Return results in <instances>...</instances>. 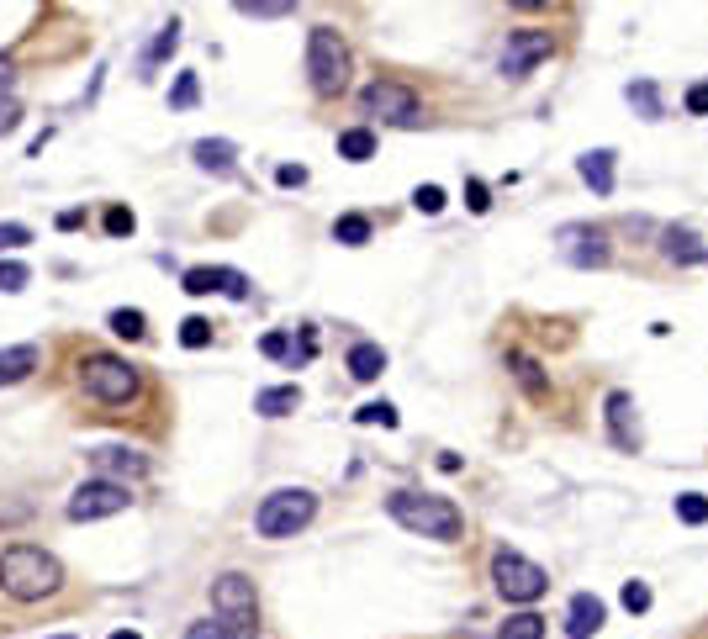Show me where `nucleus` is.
Returning a JSON list of instances; mask_svg holds the SVG:
<instances>
[{"mask_svg": "<svg viewBox=\"0 0 708 639\" xmlns=\"http://www.w3.org/2000/svg\"><path fill=\"white\" fill-rule=\"evenodd\" d=\"M497 639H545V618H539V613H513Z\"/></svg>", "mask_w": 708, "mask_h": 639, "instance_id": "22", "label": "nucleus"}, {"mask_svg": "<svg viewBox=\"0 0 708 639\" xmlns=\"http://www.w3.org/2000/svg\"><path fill=\"white\" fill-rule=\"evenodd\" d=\"M307 74H312V90L318 96H339L349 85V48L333 27H312L307 37Z\"/></svg>", "mask_w": 708, "mask_h": 639, "instance_id": "5", "label": "nucleus"}, {"mask_svg": "<svg viewBox=\"0 0 708 639\" xmlns=\"http://www.w3.org/2000/svg\"><path fill=\"white\" fill-rule=\"evenodd\" d=\"M90 460H96L101 481H117V476H143V471H148V460L138 455V449H117V444H111V449H96Z\"/></svg>", "mask_w": 708, "mask_h": 639, "instance_id": "15", "label": "nucleus"}, {"mask_svg": "<svg viewBox=\"0 0 708 639\" xmlns=\"http://www.w3.org/2000/svg\"><path fill=\"white\" fill-rule=\"evenodd\" d=\"M687 111H693V117H708V80L687 90Z\"/></svg>", "mask_w": 708, "mask_h": 639, "instance_id": "38", "label": "nucleus"}, {"mask_svg": "<svg viewBox=\"0 0 708 639\" xmlns=\"http://www.w3.org/2000/svg\"><path fill=\"white\" fill-rule=\"evenodd\" d=\"M603 618H608V608L598 603L592 592H576L571 597V618H566V639H592L603 629Z\"/></svg>", "mask_w": 708, "mask_h": 639, "instance_id": "13", "label": "nucleus"}, {"mask_svg": "<svg viewBox=\"0 0 708 639\" xmlns=\"http://www.w3.org/2000/svg\"><path fill=\"white\" fill-rule=\"evenodd\" d=\"M381 370H386L381 344H354V349H349V375H354V381H376Z\"/></svg>", "mask_w": 708, "mask_h": 639, "instance_id": "18", "label": "nucleus"}, {"mask_svg": "<svg viewBox=\"0 0 708 639\" xmlns=\"http://www.w3.org/2000/svg\"><path fill=\"white\" fill-rule=\"evenodd\" d=\"M677 518L693 523V529H698V523H708V497L703 492H682L677 497Z\"/></svg>", "mask_w": 708, "mask_h": 639, "instance_id": "24", "label": "nucleus"}, {"mask_svg": "<svg viewBox=\"0 0 708 639\" xmlns=\"http://www.w3.org/2000/svg\"><path fill=\"white\" fill-rule=\"evenodd\" d=\"M492 581H497V592L508 597V603H534V597H545V587H550L545 566H534V560L513 555V550H497Z\"/></svg>", "mask_w": 708, "mask_h": 639, "instance_id": "7", "label": "nucleus"}, {"mask_svg": "<svg viewBox=\"0 0 708 639\" xmlns=\"http://www.w3.org/2000/svg\"><path fill=\"white\" fill-rule=\"evenodd\" d=\"M354 423H365V428H397V407H391V402H365L360 412H354Z\"/></svg>", "mask_w": 708, "mask_h": 639, "instance_id": "23", "label": "nucleus"}, {"mask_svg": "<svg viewBox=\"0 0 708 639\" xmlns=\"http://www.w3.org/2000/svg\"><path fill=\"white\" fill-rule=\"evenodd\" d=\"M170 106H175V111L196 106V74H180V80H175V90H170Z\"/></svg>", "mask_w": 708, "mask_h": 639, "instance_id": "33", "label": "nucleus"}, {"mask_svg": "<svg viewBox=\"0 0 708 639\" xmlns=\"http://www.w3.org/2000/svg\"><path fill=\"white\" fill-rule=\"evenodd\" d=\"M80 386H85V397H96L106 407H127L138 397V370L127 360H117V354H85Z\"/></svg>", "mask_w": 708, "mask_h": 639, "instance_id": "3", "label": "nucleus"}, {"mask_svg": "<svg viewBox=\"0 0 708 639\" xmlns=\"http://www.w3.org/2000/svg\"><path fill=\"white\" fill-rule=\"evenodd\" d=\"M465 201H471V212H476V217L492 206V201H487V185H481V180H465Z\"/></svg>", "mask_w": 708, "mask_h": 639, "instance_id": "37", "label": "nucleus"}, {"mask_svg": "<svg viewBox=\"0 0 708 639\" xmlns=\"http://www.w3.org/2000/svg\"><path fill=\"white\" fill-rule=\"evenodd\" d=\"M22 243H32V233L22 228V222H0V254H6V249H22Z\"/></svg>", "mask_w": 708, "mask_h": 639, "instance_id": "36", "label": "nucleus"}, {"mask_svg": "<svg viewBox=\"0 0 708 639\" xmlns=\"http://www.w3.org/2000/svg\"><path fill=\"white\" fill-rule=\"evenodd\" d=\"M27 265H11V259H0V291H22L27 286Z\"/></svg>", "mask_w": 708, "mask_h": 639, "instance_id": "34", "label": "nucleus"}, {"mask_svg": "<svg viewBox=\"0 0 708 639\" xmlns=\"http://www.w3.org/2000/svg\"><path fill=\"white\" fill-rule=\"evenodd\" d=\"M386 513L397 518L407 534H423V539H460V529H465L460 507L450 497H428V492H391Z\"/></svg>", "mask_w": 708, "mask_h": 639, "instance_id": "2", "label": "nucleus"}, {"mask_svg": "<svg viewBox=\"0 0 708 639\" xmlns=\"http://www.w3.org/2000/svg\"><path fill=\"white\" fill-rule=\"evenodd\" d=\"M196 164H201V169H217V175H228V169H233V143H228V138H201V143H196Z\"/></svg>", "mask_w": 708, "mask_h": 639, "instance_id": "20", "label": "nucleus"}, {"mask_svg": "<svg viewBox=\"0 0 708 639\" xmlns=\"http://www.w3.org/2000/svg\"><path fill=\"white\" fill-rule=\"evenodd\" d=\"M185 639H233V634L222 629V624H212V618H207V624H191V634H185Z\"/></svg>", "mask_w": 708, "mask_h": 639, "instance_id": "39", "label": "nucleus"}, {"mask_svg": "<svg viewBox=\"0 0 708 639\" xmlns=\"http://www.w3.org/2000/svg\"><path fill=\"white\" fill-rule=\"evenodd\" d=\"M550 32H539V27H518L508 32V48H502V74H513V80H524V74L539 64V59H550Z\"/></svg>", "mask_w": 708, "mask_h": 639, "instance_id": "10", "label": "nucleus"}, {"mask_svg": "<svg viewBox=\"0 0 708 639\" xmlns=\"http://www.w3.org/2000/svg\"><path fill=\"white\" fill-rule=\"evenodd\" d=\"M312 513H318V497L302 492V486H281V492H270L265 502H259L254 513V529L265 539H291L296 529H307Z\"/></svg>", "mask_w": 708, "mask_h": 639, "instance_id": "4", "label": "nucleus"}, {"mask_svg": "<svg viewBox=\"0 0 708 639\" xmlns=\"http://www.w3.org/2000/svg\"><path fill=\"white\" fill-rule=\"evenodd\" d=\"M111 639H143L138 629H117V634H111Z\"/></svg>", "mask_w": 708, "mask_h": 639, "instance_id": "42", "label": "nucleus"}, {"mask_svg": "<svg viewBox=\"0 0 708 639\" xmlns=\"http://www.w3.org/2000/svg\"><path fill=\"white\" fill-rule=\"evenodd\" d=\"M339 154L349 164H365L370 154H376V133H370V127H349V133H339Z\"/></svg>", "mask_w": 708, "mask_h": 639, "instance_id": "21", "label": "nucleus"}, {"mask_svg": "<svg viewBox=\"0 0 708 639\" xmlns=\"http://www.w3.org/2000/svg\"><path fill=\"white\" fill-rule=\"evenodd\" d=\"M619 597H624V608H629V613H645V608H650V587H645V581H624V592H619Z\"/></svg>", "mask_w": 708, "mask_h": 639, "instance_id": "31", "label": "nucleus"}, {"mask_svg": "<svg viewBox=\"0 0 708 639\" xmlns=\"http://www.w3.org/2000/svg\"><path fill=\"white\" fill-rule=\"evenodd\" d=\"M561 259H571V265H608V233L603 228H587V222H571V228H561Z\"/></svg>", "mask_w": 708, "mask_h": 639, "instance_id": "11", "label": "nucleus"}, {"mask_svg": "<svg viewBox=\"0 0 708 639\" xmlns=\"http://www.w3.org/2000/svg\"><path fill=\"white\" fill-rule=\"evenodd\" d=\"M212 613H217V624L228 629L233 639H238V634H254V629H259L254 581H249V576H238V571L217 576V581H212Z\"/></svg>", "mask_w": 708, "mask_h": 639, "instance_id": "6", "label": "nucleus"}, {"mask_svg": "<svg viewBox=\"0 0 708 639\" xmlns=\"http://www.w3.org/2000/svg\"><path fill=\"white\" fill-rule=\"evenodd\" d=\"M59 581H64V566L43 544H11V550H0V592L16 597V603H43V597L59 592Z\"/></svg>", "mask_w": 708, "mask_h": 639, "instance_id": "1", "label": "nucleus"}, {"mask_svg": "<svg viewBox=\"0 0 708 639\" xmlns=\"http://www.w3.org/2000/svg\"><path fill=\"white\" fill-rule=\"evenodd\" d=\"M37 360H43V349H37V344H11V349H0V386L27 381V375L37 370Z\"/></svg>", "mask_w": 708, "mask_h": 639, "instance_id": "16", "label": "nucleus"}, {"mask_svg": "<svg viewBox=\"0 0 708 639\" xmlns=\"http://www.w3.org/2000/svg\"><path fill=\"white\" fill-rule=\"evenodd\" d=\"M111 333H117V338H133V344H138V338H143V312H111Z\"/></svg>", "mask_w": 708, "mask_h": 639, "instance_id": "26", "label": "nucleus"}, {"mask_svg": "<svg viewBox=\"0 0 708 639\" xmlns=\"http://www.w3.org/2000/svg\"><path fill=\"white\" fill-rule=\"evenodd\" d=\"M576 169H582V180H587L598 196H613V154H608V148H592V154H582V164H576Z\"/></svg>", "mask_w": 708, "mask_h": 639, "instance_id": "17", "label": "nucleus"}, {"mask_svg": "<svg viewBox=\"0 0 708 639\" xmlns=\"http://www.w3.org/2000/svg\"><path fill=\"white\" fill-rule=\"evenodd\" d=\"M608 428H613V444H619V449H635L640 444L635 397H629V391H613V397H608Z\"/></svg>", "mask_w": 708, "mask_h": 639, "instance_id": "14", "label": "nucleus"}, {"mask_svg": "<svg viewBox=\"0 0 708 639\" xmlns=\"http://www.w3.org/2000/svg\"><path fill=\"white\" fill-rule=\"evenodd\" d=\"M629 101H635L645 117H661V96H656V85H629Z\"/></svg>", "mask_w": 708, "mask_h": 639, "instance_id": "30", "label": "nucleus"}, {"mask_svg": "<svg viewBox=\"0 0 708 639\" xmlns=\"http://www.w3.org/2000/svg\"><path fill=\"white\" fill-rule=\"evenodd\" d=\"M291 407H302V391L296 386H270L254 397V412H265V418H286Z\"/></svg>", "mask_w": 708, "mask_h": 639, "instance_id": "19", "label": "nucleus"}, {"mask_svg": "<svg viewBox=\"0 0 708 639\" xmlns=\"http://www.w3.org/2000/svg\"><path fill=\"white\" fill-rule=\"evenodd\" d=\"M275 180H281V185H307V169L302 164H281V169H275Z\"/></svg>", "mask_w": 708, "mask_h": 639, "instance_id": "40", "label": "nucleus"}, {"mask_svg": "<svg viewBox=\"0 0 708 639\" xmlns=\"http://www.w3.org/2000/svg\"><path fill=\"white\" fill-rule=\"evenodd\" d=\"M238 11H244V16H286L291 6H238Z\"/></svg>", "mask_w": 708, "mask_h": 639, "instance_id": "41", "label": "nucleus"}, {"mask_svg": "<svg viewBox=\"0 0 708 639\" xmlns=\"http://www.w3.org/2000/svg\"><path fill=\"white\" fill-rule=\"evenodd\" d=\"M413 206H418L423 217H439V212H444V191H439V185H418V191H413Z\"/></svg>", "mask_w": 708, "mask_h": 639, "instance_id": "28", "label": "nucleus"}, {"mask_svg": "<svg viewBox=\"0 0 708 639\" xmlns=\"http://www.w3.org/2000/svg\"><path fill=\"white\" fill-rule=\"evenodd\" d=\"M180 48V27L170 22V27H164L159 37H154V48H148V64H159V59H170V53Z\"/></svg>", "mask_w": 708, "mask_h": 639, "instance_id": "29", "label": "nucleus"}, {"mask_svg": "<svg viewBox=\"0 0 708 639\" xmlns=\"http://www.w3.org/2000/svg\"><path fill=\"white\" fill-rule=\"evenodd\" d=\"M16 122H22V101H16V96H6V90H0V138H6V133H11Z\"/></svg>", "mask_w": 708, "mask_h": 639, "instance_id": "35", "label": "nucleus"}, {"mask_svg": "<svg viewBox=\"0 0 708 639\" xmlns=\"http://www.w3.org/2000/svg\"><path fill=\"white\" fill-rule=\"evenodd\" d=\"M59 639H69V634H59Z\"/></svg>", "mask_w": 708, "mask_h": 639, "instance_id": "43", "label": "nucleus"}, {"mask_svg": "<svg viewBox=\"0 0 708 639\" xmlns=\"http://www.w3.org/2000/svg\"><path fill=\"white\" fill-rule=\"evenodd\" d=\"M133 502L127 497V481H85L80 492L69 497V518L74 523H96V518H111V513H122V507Z\"/></svg>", "mask_w": 708, "mask_h": 639, "instance_id": "9", "label": "nucleus"}, {"mask_svg": "<svg viewBox=\"0 0 708 639\" xmlns=\"http://www.w3.org/2000/svg\"><path fill=\"white\" fill-rule=\"evenodd\" d=\"M133 228H138V217L127 212V206H111V212H106V233L111 238H122V233H133Z\"/></svg>", "mask_w": 708, "mask_h": 639, "instance_id": "32", "label": "nucleus"}, {"mask_svg": "<svg viewBox=\"0 0 708 639\" xmlns=\"http://www.w3.org/2000/svg\"><path fill=\"white\" fill-rule=\"evenodd\" d=\"M333 238H339V243H365L370 238V222L365 217H339V222H333Z\"/></svg>", "mask_w": 708, "mask_h": 639, "instance_id": "27", "label": "nucleus"}, {"mask_svg": "<svg viewBox=\"0 0 708 639\" xmlns=\"http://www.w3.org/2000/svg\"><path fill=\"white\" fill-rule=\"evenodd\" d=\"M185 291H191V296L228 291L233 302H244V296H249V286H244V275H238V270H207V265H201V270H185Z\"/></svg>", "mask_w": 708, "mask_h": 639, "instance_id": "12", "label": "nucleus"}, {"mask_svg": "<svg viewBox=\"0 0 708 639\" xmlns=\"http://www.w3.org/2000/svg\"><path fill=\"white\" fill-rule=\"evenodd\" d=\"M180 344L185 349H207L212 344V323H207V317H185V323H180Z\"/></svg>", "mask_w": 708, "mask_h": 639, "instance_id": "25", "label": "nucleus"}, {"mask_svg": "<svg viewBox=\"0 0 708 639\" xmlns=\"http://www.w3.org/2000/svg\"><path fill=\"white\" fill-rule=\"evenodd\" d=\"M360 111H365V117H381V122H397V127H413L418 122V96L407 85L370 80L360 90Z\"/></svg>", "mask_w": 708, "mask_h": 639, "instance_id": "8", "label": "nucleus"}]
</instances>
